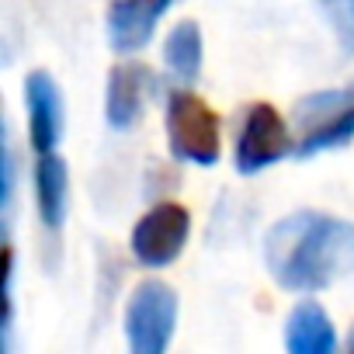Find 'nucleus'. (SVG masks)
<instances>
[{"label": "nucleus", "mask_w": 354, "mask_h": 354, "mask_svg": "<svg viewBox=\"0 0 354 354\" xmlns=\"http://www.w3.org/2000/svg\"><path fill=\"white\" fill-rule=\"evenodd\" d=\"M264 264L278 288L319 292L354 274V223L299 209L264 233Z\"/></svg>", "instance_id": "1"}, {"label": "nucleus", "mask_w": 354, "mask_h": 354, "mask_svg": "<svg viewBox=\"0 0 354 354\" xmlns=\"http://www.w3.org/2000/svg\"><path fill=\"white\" fill-rule=\"evenodd\" d=\"M167 142L170 153L195 167H212L219 160V115L195 91H174L167 101Z\"/></svg>", "instance_id": "2"}, {"label": "nucleus", "mask_w": 354, "mask_h": 354, "mask_svg": "<svg viewBox=\"0 0 354 354\" xmlns=\"http://www.w3.org/2000/svg\"><path fill=\"white\" fill-rule=\"evenodd\" d=\"M125 344L129 354H167L177 326V292L160 281H139L125 299Z\"/></svg>", "instance_id": "3"}, {"label": "nucleus", "mask_w": 354, "mask_h": 354, "mask_svg": "<svg viewBox=\"0 0 354 354\" xmlns=\"http://www.w3.org/2000/svg\"><path fill=\"white\" fill-rule=\"evenodd\" d=\"M288 153H295V142H292V132H288L285 118L278 115V108L268 101L247 104L243 118H240L236 146H233L236 170L247 177V174H257V170L285 160Z\"/></svg>", "instance_id": "4"}, {"label": "nucleus", "mask_w": 354, "mask_h": 354, "mask_svg": "<svg viewBox=\"0 0 354 354\" xmlns=\"http://www.w3.org/2000/svg\"><path fill=\"white\" fill-rule=\"evenodd\" d=\"M192 236V212L181 202H160L142 212L129 233V250L142 268H167L181 257Z\"/></svg>", "instance_id": "5"}, {"label": "nucleus", "mask_w": 354, "mask_h": 354, "mask_svg": "<svg viewBox=\"0 0 354 354\" xmlns=\"http://www.w3.org/2000/svg\"><path fill=\"white\" fill-rule=\"evenodd\" d=\"M295 122L302 136L295 142V156H316L330 146H344L354 139V101L344 91H319L299 101Z\"/></svg>", "instance_id": "6"}, {"label": "nucleus", "mask_w": 354, "mask_h": 354, "mask_svg": "<svg viewBox=\"0 0 354 354\" xmlns=\"http://www.w3.org/2000/svg\"><path fill=\"white\" fill-rule=\"evenodd\" d=\"M25 104H28V136L39 156L56 153L63 139V94L46 70L25 77Z\"/></svg>", "instance_id": "7"}, {"label": "nucleus", "mask_w": 354, "mask_h": 354, "mask_svg": "<svg viewBox=\"0 0 354 354\" xmlns=\"http://www.w3.org/2000/svg\"><path fill=\"white\" fill-rule=\"evenodd\" d=\"M170 11L167 0H122L104 11L108 21V42L118 56H132L146 49V42L156 32V21Z\"/></svg>", "instance_id": "8"}, {"label": "nucleus", "mask_w": 354, "mask_h": 354, "mask_svg": "<svg viewBox=\"0 0 354 354\" xmlns=\"http://www.w3.org/2000/svg\"><path fill=\"white\" fill-rule=\"evenodd\" d=\"M149 70L142 63H115L108 70V87H104V118L111 129H129L139 115H142V104H146V94H149Z\"/></svg>", "instance_id": "9"}, {"label": "nucleus", "mask_w": 354, "mask_h": 354, "mask_svg": "<svg viewBox=\"0 0 354 354\" xmlns=\"http://www.w3.org/2000/svg\"><path fill=\"white\" fill-rule=\"evenodd\" d=\"M285 354H337V330L316 299L292 306L285 319Z\"/></svg>", "instance_id": "10"}, {"label": "nucleus", "mask_w": 354, "mask_h": 354, "mask_svg": "<svg viewBox=\"0 0 354 354\" xmlns=\"http://www.w3.org/2000/svg\"><path fill=\"white\" fill-rule=\"evenodd\" d=\"M35 195H39V216L49 230H59L66 219V205H70V170L66 160L59 153L39 156L35 167Z\"/></svg>", "instance_id": "11"}, {"label": "nucleus", "mask_w": 354, "mask_h": 354, "mask_svg": "<svg viewBox=\"0 0 354 354\" xmlns=\"http://www.w3.org/2000/svg\"><path fill=\"white\" fill-rule=\"evenodd\" d=\"M163 63L181 84L198 80V73H202V28H198V21L185 18L170 28V35L163 42Z\"/></svg>", "instance_id": "12"}, {"label": "nucleus", "mask_w": 354, "mask_h": 354, "mask_svg": "<svg viewBox=\"0 0 354 354\" xmlns=\"http://www.w3.org/2000/svg\"><path fill=\"white\" fill-rule=\"evenodd\" d=\"M323 15L330 18L340 49L351 56L354 53V0H344V4H323Z\"/></svg>", "instance_id": "13"}, {"label": "nucleus", "mask_w": 354, "mask_h": 354, "mask_svg": "<svg viewBox=\"0 0 354 354\" xmlns=\"http://www.w3.org/2000/svg\"><path fill=\"white\" fill-rule=\"evenodd\" d=\"M15 192V163H11V149L4 146V202H11Z\"/></svg>", "instance_id": "14"}, {"label": "nucleus", "mask_w": 354, "mask_h": 354, "mask_svg": "<svg viewBox=\"0 0 354 354\" xmlns=\"http://www.w3.org/2000/svg\"><path fill=\"white\" fill-rule=\"evenodd\" d=\"M344 354H354V323H351V333H347V340H344Z\"/></svg>", "instance_id": "15"}, {"label": "nucleus", "mask_w": 354, "mask_h": 354, "mask_svg": "<svg viewBox=\"0 0 354 354\" xmlns=\"http://www.w3.org/2000/svg\"><path fill=\"white\" fill-rule=\"evenodd\" d=\"M347 94H351V101H354V80H351V87H347Z\"/></svg>", "instance_id": "16"}]
</instances>
